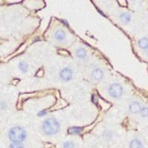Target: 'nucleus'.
<instances>
[{
	"label": "nucleus",
	"mask_w": 148,
	"mask_h": 148,
	"mask_svg": "<svg viewBox=\"0 0 148 148\" xmlns=\"http://www.w3.org/2000/svg\"><path fill=\"white\" fill-rule=\"evenodd\" d=\"M42 129L45 133L49 136L56 134L59 131V124L55 119L49 118L45 120L42 125Z\"/></svg>",
	"instance_id": "1"
},
{
	"label": "nucleus",
	"mask_w": 148,
	"mask_h": 148,
	"mask_svg": "<svg viewBox=\"0 0 148 148\" xmlns=\"http://www.w3.org/2000/svg\"><path fill=\"white\" fill-rule=\"evenodd\" d=\"M26 137V132L22 127H16L9 132V138L14 143H21Z\"/></svg>",
	"instance_id": "2"
},
{
	"label": "nucleus",
	"mask_w": 148,
	"mask_h": 148,
	"mask_svg": "<svg viewBox=\"0 0 148 148\" xmlns=\"http://www.w3.org/2000/svg\"><path fill=\"white\" fill-rule=\"evenodd\" d=\"M109 92L112 97L119 98L123 93L122 87L119 84H113L110 87Z\"/></svg>",
	"instance_id": "3"
},
{
	"label": "nucleus",
	"mask_w": 148,
	"mask_h": 148,
	"mask_svg": "<svg viewBox=\"0 0 148 148\" xmlns=\"http://www.w3.org/2000/svg\"><path fill=\"white\" fill-rule=\"evenodd\" d=\"M60 76L64 81H70L73 77V72L70 68H63L60 71Z\"/></svg>",
	"instance_id": "4"
},
{
	"label": "nucleus",
	"mask_w": 148,
	"mask_h": 148,
	"mask_svg": "<svg viewBox=\"0 0 148 148\" xmlns=\"http://www.w3.org/2000/svg\"><path fill=\"white\" fill-rule=\"evenodd\" d=\"M141 105L137 101H134V102H132L130 105V112L133 113H136L140 112L141 110Z\"/></svg>",
	"instance_id": "5"
},
{
	"label": "nucleus",
	"mask_w": 148,
	"mask_h": 148,
	"mask_svg": "<svg viewBox=\"0 0 148 148\" xmlns=\"http://www.w3.org/2000/svg\"><path fill=\"white\" fill-rule=\"evenodd\" d=\"M91 76L95 80L99 81L103 77V72L100 69H95L92 71Z\"/></svg>",
	"instance_id": "6"
},
{
	"label": "nucleus",
	"mask_w": 148,
	"mask_h": 148,
	"mask_svg": "<svg viewBox=\"0 0 148 148\" xmlns=\"http://www.w3.org/2000/svg\"><path fill=\"white\" fill-rule=\"evenodd\" d=\"M65 37H66V34L63 31V30H59L55 33V38L57 39V40L62 41L65 39Z\"/></svg>",
	"instance_id": "7"
},
{
	"label": "nucleus",
	"mask_w": 148,
	"mask_h": 148,
	"mask_svg": "<svg viewBox=\"0 0 148 148\" xmlns=\"http://www.w3.org/2000/svg\"><path fill=\"white\" fill-rule=\"evenodd\" d=\"M142 147V144L141 141L138 139H133L130 141V148H141Z\"/></svg>",
	"instance_id": "8"
},
{
	"label": "nucleus",
	"mask_w": 148,
	"mask_h": 148,
	"mask_svg": "<svg viewBox=\"0 0 148 148\" xmlns=\"http://www.w3.org/2000/svg\"><path fill=\"white\" fill-rule=\"evenodd\" d=\"M138 46L144 50H147L148 48V39L142 38L138 41Z\"/></svg>",
	"instance_id": "9"
},
{
	"label": "nucleus",
	"mask_w": 148,
	"mask_h": 148,
	"mask_svg": "<svg viewBox=\"0 0 148 148\" xmlns=\"http://www.w3.org/2000/svg\"><path fill=\"white\" fill-rule=\"evenodd\" d=\"M120 18H121V20L122 21V22L124 23L127 24L130 21L131 19V16L129 14H127V13H123L120 15Z\"/></svg>",
	"instance_id": "10"
},
{
	"label": "nucleus",
	"mask_w": 148,
	"mask_h": 148,
	"mask_svg": "<svg viewBox=\"0 0 148 148\" xmlns=\"http://www.w3.org/2000/svg\"><path fill=\"white\" fill-rule=\"evenodd\" d=\"M76 56L80 59H84L87 56V51L84 48H79L76 51Z\"/></svg>",
	"instance_id": "11"
},
{
	"label": "nucleus",
	"mask_w": 148,
	"mask_h": 148,
	"mask_svg": "<svg viewBox=\"0 0 148 148\" xmlns=\"http://www.w3.org/2000/svg\"><path fill=\"white\" fill-rule=\"evenodd\" d=\"M67 131H68V133L70 134H78V133H80L82 131V128L78 127H71L70 129H68Z\"/></svg>",
	"instance_id": "12"
},
{
	"label": "nucleus",
	"mask_w": 148,
	"mask_h": 148,
	"mask_svg": "<svg viewBox=\"0 0 148 148\" xmlns=\"http://www.w3.org/2000/svg\"><path fill=\"white\" fill-rule=\"evenodd\" d=\"M19 69L22 71L23 73H26L28 70V64L26 62H21L18 64Z\"/></svg>",
	"instance_id": "13"
},
{
	"label": "nucleus",
	"mask_w": 148,
	"mask_h": 148,
	"mask_svg": "<svg viewBox=\"0 0 148 148\" xmlns=\"http://www.w3.org/2000/svg\"><path fill=\"white\" fill-rule=\"evenodd\" d=\"M140 113H141V115L143 117H148V108L144 107V108H141Z\"/></svg>",
	"instance_id": "14"
},
{
	"label": "nucleus",
	"mask_w": 148,
	"mask_h": 148,
	"mask_svg": "<svg viewBox=\"0 0 148 148\" xmlns=\"http://www.w3.org/2000/svg\"><path fill=\"white\" fill-rule=\"evenodd\" d=\"M64 148H74V144L73 143L72 141H66L65 143L64 144Z\"/></svg>",
	"instance_id": "15"
},
{
	"label": "nucleus",
	"mask_w": 148,
	"mask_h": 148,
	"mask_svg": "<svg viewBox=\"0 0 148 148\" xmlns=\"http://www.w3.org/2000/svg\"><path fill=\"white\" fill-rule=\"evenodd\" d=\"M9 148H24V146L21 143H13L10 145Z\"/></svg>",
	"instance_id": "16"
},
{
	"label": "nucleus",
	"mask_w": 148,
	"mask_h": 148,
	"mask_svg": "<svg viewBox=\"0 0 148 148\" xmlns=\"http://www.w3.org/2000/svg\"><path fill=\"white\" fill-rule=\"evenodd\" d=\"M44 114H45V111H42V112H40V113H39V116H42Z\"/></svg>",
	"instance_id": "17"
},
{
	"label": "nucleus",
	"mask_w": 148,
	"mask_h": 148,
	"mask_svg": "<svg viewBox=\"0 0 148 148\" xmlns=\"http://www.w3.org/2000/svg\"><path fill=\"white\" fill-rule=\"evenodd\" d=\"M146 53H147V55H148V48L146 50Z\"/></svg>",
	"instance_id": "18"
}]
</instances>
